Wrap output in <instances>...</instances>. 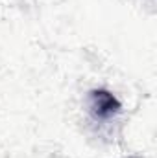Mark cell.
Listing matches in <instances>:
<instances>
[{
  "mask_svg": "<svg viewBox=\"0 0 157 158\" xmlns=\"http://www.w3.org/2000/svg\"><path fill=\"white\" fill-rule=\"evenodd\" d=\"M91 109L96 118L105 119L120 110V101L107 90H94L91 96Z\"/></svg>",
  "mask_w": 157,
  "mask_h": 158,
  "instance_id": "1",
  "label": "cell"
}]
</instances>
